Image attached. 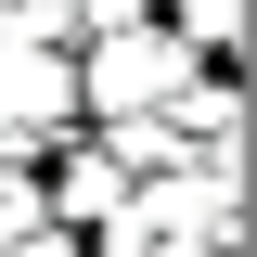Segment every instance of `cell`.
Listing matches in <instances>:
<instances>
[{
    "mask_svg": "<svg viewBox=\"0 0 257 257\" xmlns=\"http://www.w3.org/2000/svg\"><path fill=\"white\" fill-rule=\"evenodd\" d=\"M180 77H193V52L142 13V26H103V39H77V116H167L180 103Z\"/></svg>",
    "mask_w": 257,
    "mask_h": 257,
    "instance_id": "6da1fadb",
    "label": "cell"
},
{
    "mask_svg": "<svg viewBox=\"0 0 257 257\" xmlns=\"http://www.w3.org/2000/svg\"><path fill=\"white\" fill-rule=\"evenodd\" d=\"M142 13H155V0H64V26H77V39H103V26H142Z\"/></svg>",
    "mask_w": 257,
    "mask_h": 257,
    "instance_id": "3957f363",
    "label": "cell"
},
{
    "mask_svg": "<svg viewBox=\"0 0 257 257\" xmlns=\"http://www.w3.org/2000/svg\"><path fill=\"white\" fill-rule=\"evenodd\" d=\"M77 52L64 39H26L0 26V155H52V142H77Z\"/></svg>",
    "mask_w": 257,
    "mask_h": 257,
    "instance_id": "7a4b0ae2",
    "label": "cell"
}]
</instances>
